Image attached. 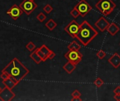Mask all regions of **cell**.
Listing matches in <instances>:
<instances>
[{"label": "cell", "instance_id": "cell-19", "mask_svg": "<svg viewBox=\"0 0 120 101\" xmlns=\"http://www.w3.org/2000/svg\"><path fill=\"white\" fill-rule=\"evenodd\" d=\"M94 85H95L96 87L100 88V87H101V86L103 85L104 82H103V80L101 78L98 77V78H96V80L94 82Z\"/></svg>", "mask_w": 120, "mask_h": 101}, {"label": "cell", "instance_id": "cell-6", "mask_svg": "<svg viewBox=\"0 0 120 101\" xmlns=\"http://www.w3.org/2000/svg\"><path fill=\"white\" fill-rule=\"evenodd\" d=\"M75 8L79 11L82 17H85L92 9V6L86 0H80Z\"/></svg>", "mask_w": 120, "mask_h": 101}, {"label": "cell", "instance_id": "cell-27", "mask_svg": "<svg viewBox=\"0 0 120 101\" xmlns=\"http://www.w3.org/2000/svg\"><path fill=\"white\" fill-rule=\"evenodd\" d=\"M8 77H10V76L8 75V74H7L6 72H1V75H0V78H1L2 80L6 79H8Z\"/></svg>", "mask_w": 120, "mask_h": 101}, {"label": "cell", "instance_id": "cell-1", "mask_svg": "<svg viewBox=\"0 0 120 101\" xmlns=\"http://www.w3.org/2000/svg\"><path fill=\"white\" fill-rule=\"evenodd\" d=\"M3 72H6L8 75L20 82L29 73V70L16 58L12 59L2 70Z\"/></svg>", "mask_w": 120, "mask_h": 101}, {"label": "cell", "instance_id": "cell-34", "mask_svg": "<svg viewBox=\"0 0 120 101\" xmlns=\"http://www.w3.org/2000/svg\"><path fill=\"white\" fill-rule=\"evenodd\" d=\"M0 101H1V99H0Z\"/></svg>", "mask_w": 120, "mask_h": 101}, {"label": "cell", "instance_id": "cell-2", "mask_svg": "<svg viewBox=\"0 0 120 101\" xmlns=\"http://www.w3.org/2000/svg\"><path fill=\"white\" fill-rule=\"evenodd\" d=\"M98 34L96 30L88 21L84 20L80 25V29L76 38L83 46H86Z\"/></svg>", "mask_w": 120, "mask_h": 101}, {"label": "cell", "instance_id": "cell-32", "mask_svg": "<svg viewBox=\"0 0 120 101\" xmlns=\"http://www.w3.org/2000/svg\"><path fill=\"white\" fill-rule=\"evenodd\" d=\"M1 90H2V89H1V87H0V92H1Z\"/></svg>", "mask_w": 120, "mask_h": 101}, {"label": "cell", "instance_id": "cell-13", "mask_svg": "<svg viewBox=\"0 0 120 101\" xmlns=\"http://www.w3.org/2000/svg\"><path fill=\"white\" fill-rule=\"evenodd\" d=\"M108 33L112 35V36H115V34H117V33L120 31V27L117 26V25L115 22H111L110 23L108 29H107Z\"/></svg>", "mask_w": 120, "mask_h": 101}, {"label": "cell", "instance_id": "cell-26", "mask_svg": "<svg viewBox=\"0 0 120 101\" xmlns=\"http://www.w3.org/2000/svg\"><path fill=\"white\" fill-rule=\"evenodd\" d=\"M71 96H72V98H81V96H82V94H81V93H80L77 89H75V90H74V91L72 93Z\"/></svg>", "mask_w": 120, "mask_h": 101}, {"label": "cell", "instance_id": "cell-11", "mask_svg": "<svg viewBox=\"0 0 120 101\" xmlns=\"http://www.w3.org/2000/svg\"><path fill=\"white\" fill-rule=\"evenodd\" d=\"M108 63L115 69H117L120 66V56L117 53H115L108 60Z\"/></svg>", "mask_w": 120, "mask_h": 101}, {"label": "cell", "instance_id": "cell-4", "mask_svg": "<svg viewBox=\"0 0 120 101\" xmlns=\"http://www.w3.org/2000/svg\"><path fill=\"white\" fill-rule=\"evenodd\" d=\"M64 57L70 63H73L75 65H77L82 60V54L79 51L69 50L66 53H65Z\"/></svg>", "mask_w": 120, "mask_h": 101}, {"label": "cell", "instance_id": "cell-18", "mask_svg": "<svg viewBox=\"0 0 120 101\" xmlns=\"http://www.w3.org/2000/svg\"><path fill=\"white\" fill-rule=\"evenodd\" d=\"M36 51H37V54L39 55V56L41 58V59L42 60V61L43 62H44V61H46L47 59H48V56H46L40 49H39V48H38V49H36Z\"/></svg>", "mask_w": 120, "mask_h": 101}, {"label": "cell", "instance_id": "cell-14", "mask_svg": "<svg viewBox=\"0 0 120 101\" xmlns=\"http://www.w3.org/2000/svg\"><path fill=\"white\" fill-rule=\"evenodd\" d=\"M63 68L68 74H72L73 71L76 69V65L68 61L63 65Z\"/></svg>", "mask_w": 120, "mask_h": 101}, {"label": "cell", "instance_id": "cell-30", "mask_svg": "<svg viewBox=\"0 0 120 101\" xmlns=\"http://www.w3.org/2000/svg\"><path fill=\"white\" fill-rule=\"evenodd\" d=\"M114 99L117 101H120V94H115Z\"/></svg>", "mask_w": 120, "mask_h": 101}, {"label": "cell", "instance_id": "cell-22", "mask_svg": "<svg viewBox=\"0 0 120 101\" xmlns=\"http://www.w3.org/2000/svg\"><path fill=\"white\" fill-rule=\"evenodd\" d=\"M39 49H40L46 56H48V55L50 53V52L51 51V50H50L45 44H43V45L39 48Z\"/></svg>", "mask_w": 120, "mask_h": 101}, {"label": "cell", "instance_id": "cell-25", "mask_svg": "<svg viewBox=\"0 0 120 101\" xmlns=\"http://www.w3.org/2000/svg\"><path fill=\"white\" fill-rule=\"evenodd\" d=\"M70 15L73 17V18H77L78 16H79L80 15V14H79V11L74 7L73 8V9L70 11Z\"/></svg>", "mask_w": 120, "mask_h": 101}, {"label": "cell", "instance_id": "cell-35", "mask_svg": "<svg viewBox=\"0 0 120 101\" xmlns=\"http://www.w3.org/2000/svg\"></svg>", "mask_w": 120, "mask_h": 101}, {"label": "cell", "instance_id": "cell-3", "mask_svg": "<svg viewBox=\"0 0 120 101\" xmlns=\"http://www.w3.org/2000/svg\"><path fill=\"white\" fill-rule=\"evenodd\" d=\"M95 6L103 15L107 16L112 13L116 8V4L112 0H99L96 4Z\"/></svg>", "mask_w": 120, "mask_h": 101}, {"label": "cell", "instance_id": "cell-15", "mask_svg": "<svg viewBox=\"0 0 120 101\" xmlns=\"http://www.w3.org/2000/svg\"><path fill=\"white\" fill-rule=\"evenodd\" d=\"M30 58H31L36 64H37V65L40 64V63L42 62V60L41 59V58H40V57L39 56V55L37 54L36 49H35L34 51H32V53H31L30 55Z\"/></svg>", "mask_w": 120, "mask_h": 101}, {"label": "cell", "instance_id": "cell-10", "mask_svg": "<svg viewBox=\"0 0 120 101\" xmlns=\"http://www.w3.org/2000/svg\"><path fill=\"white\" fill-rule=\"evenodd\" d=\"M95 26L97 29H98L101 32H103L105 30H107L110 23L109 22L104 18V17H101L96 22H95Z\"/></svg>", "mask_w": 120, "mask_h": 101}, {"label": "cell", "instance_id": "cell-31", "mask_svg": "<svg viewBox=\"0 0 120 101\" xmlns=\"http://www.w3.org/2000/svg\"><path fill=\"white\" fill-rule=\"evenodd\" d=\"M72 101H82V98H72Z\"/></svg>", "mask_w": 120, "mask_h": 101}, {"label": "cell", "instance_id": "cell-8", "mask_svg": "<svg viewBox=\"0 0 120 101\" xmlns=\"http://www.w3.org/2000/svg\"><path fill=\"white\" fill-rule=\"evenodd\" d=\"M23 11L17 4H13L6 12V14L8 15L13 20H16L19 18L20 15H22Z\"/></svg>", "mask_w": 120, "mask_h": 101}, {"label": "cell", "instance_id": "cell-9", "mask_svg": "<svg viewBox=\"0 0 120 101\" xmlns=\"http://www.w3.org/2000/svg\"><path fill=\"white\" fill-rule=\"evenodd\" d=\"M15 96V94L11 91V89L4 87L0 92V99L1 101H11Z\"/></svg>", "mask_w": 120, "mask_h": 101}, {"label": "cell", "instance_id": "cell-33", "mask_svg": "<svg viewBox=\"0 0 120 101\" xmlns=\"http://www.w3.org/2000/svg\"><path fill=\"white\" fill-rule=\"evenodd\" d=\"M30 1H34V0H30Z\"/></svg>", "mask_w": 120, "mask_h": 101}, {"label": "cell", "instance_id": "cell-5", "mask_svg": "<svg viewBox=\"0 0 120 101\" xmlns=\"http://www.w3.org/2000/svg\"><path fill=\"white\" fill-rule=\"evenodd\" d=\"M80 29V25L75 20H72L64 28V30L72 38H76Z\"/></svg>", "mask_w": 120, "mask_h": 101}, {"label": "cell", "instance_id": "cell-20", "mask_svg": "<svg viewBox=\"0 0 120 101\" xmlns=\"http://www.w3.org/2000/svg\"><path fill=\"white\" fill-rule=\"evenodd\" d=\"M53 10V8L51 5L50 4H46L44 7H43V11L47 13V14H49L52 12V11Z\"/></svg>", "mask_w": 120, "mask_h": 101}, {"label": "cell", "instance_id": "cell-16", "mask_svg": "<svg viewBox=\"0 0 120 101\" xmlns=\"http://www.w3.org/2000/svg\"><path fill=\"white\" fill-rule=\"evenodd\" d=\"M68 50H74V51H79L81 49V45L79 44L75 40L70 42L68 46Z\"/></svg>", "mask_w": 120, "mask_h": 101}, {"label": "cell", "instance_id": "cell-24", "mask_svg": "<svg viewBox=\"0 0 120 101\" xmlns=\"http://www.w3.org/2000/svg\"><path fill=\"white\" fill-rule=\"evenodd\" d=\"M106 53L103 51V50H100V51H98V52H97V53H96V56L98 57V58H99V59H103L105 56H106Z\"/></svg>", "mask_w": 120, "mask_h": 101}, {"label": "cell", "instance_id": "cell-28", "mask_svg": "<svg viewBox=\"0 0 120 101\" xmlns=\"http://www.w3.org/2000/svg\"><path fill=\"white\" fill-rule=\"evenodd\" d=\"M55 57H56V53L53 51H51L50 53L48 55V59H50V60H53Z\"/></svg>", "mask_w": 120, "mask_h": 101}, {"label": "cell", "instance_id": "cell-23", "mask_svg": "<svg viewBox=\"0 0 120 101\" xmlns=\"http://www.w3.org/2000/svg\"><path fill=\"white\" fill-rule=\"evenodd\" d=\"M37 19L39 22H43L46 19V15L44 13H43L42 12H41V13H39L37 15Z\"/></svg>", "mask_w": 120, "mask_h": 101}, {"label": "cell", "instance_id": "cell-21", "mask_svg": "<svg viewBox=\"0 0 120 101\" xmlns=\"http://www.w3.org/2000/svg\"><path fill=\"white\" fill-rule=\"evenodd\" d=\"M25 48L29 51H33L36 49V46L32 41H30L27 43L25 46Z\"/></svg>", "mask_w": 120, "mask_h": 101}, {"label": "cell", "instance_id": "cell-12", "mask_svg": "<svg viewBox=\"0 0 120 101\" xmlns=\"http://www.w3.org/2000/svg\"><path fill=\"white\" fill-rule=\"evenodd\" d=\"M20 82L19 81H18L17 79H14V78H13V77H8V79H4L3 81H2V83H3V84L4 85V86H6V87H7V88H8V89H13L18 83H19Z\"/></svg>", "mask_w": 120, "mask_h": 101}, {"label": "cell", "instance_id": "cell-7", "mask_svg": "<svg viewBox=\"0 0 120 101\" xmlns=\"http://www.w3.org/2000/svg\"><path fill=\"white\" fill-rule=\"evenodd\" d=\"M22 11L27 15H30L37 7V4L34 1L23 0L19 5Z\"/></svg>", "mask_w": 120, "mask_h": 101}, {"label": "cell", "instance_id": "cell-17", "mask_svg": "<svg viewBox=\"0 0 120 101\" xmlns=\"http://www.w3.org/2000/svg\"><path fill=\"white\" fill-rule=\"evenodd\" d=\"M45 26L50 30L52 31L56 27H57V23L53 20V19H49L46 23H45Z\"/></svg>", "mask_w": 120, "mask_h": 101}, {"label": "cell", "instance_id": "cell-29", "mask_svg": "<svg viewBox=\"0 0 120 101\" xmlns=\"http://www.w3.org/2000/svg\"><path fill=\"white\" fill-rule=\"evenodd\" d=\"M113 92H114V94H120V86H117V87H116V88L114 89Z\"/></svg>", "mask_w": 120, "mask_h": 101}]
</instances>
